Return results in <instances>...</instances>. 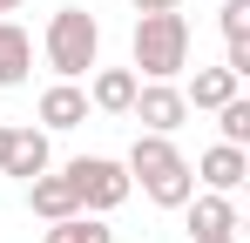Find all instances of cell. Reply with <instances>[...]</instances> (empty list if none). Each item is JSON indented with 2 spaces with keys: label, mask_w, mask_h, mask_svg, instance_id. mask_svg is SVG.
Instances as JSON below:
<instances>
[{
  "label": "cell",
  "mask_w": 250,
  "mask_h": 243,
  "mask_svg": "<svg viewBox=\"0 0 250 243\" xmlns=\"http://www.w3.org/2000/svg\"><path fill=\"white\" fill-rule=\"evenodd\" d=\"M41 47H47V68H54L61 81H82L88 68L102 61V20H95L88 7H61V14L47 20Z\"/></svg>",
  "instance_id": "obj_1"
},
{
  "label": "cell",
  "mask_w": 250,
  "mask_h": 243,
  "mask_svg": "<svg viewBox=\"0 0 250 243\" xmlns=\"http://www.w3.org/2000/svg\"><path fill=\"white\" fill-rule=\"evenodd\" d=\"M135 68H142V81H176L189 68V20L183 14H135Z\"/></svg>",
  "instance_id": "obj_2"
},
{
  "label": "cell",
  "mask_w": 250,
  "mask_h": 243,
  "mask_svg": "<svg viewBox=\"0 0 250 243\" xmlns=\"http://www.w3.org/2000/svg\"><path fill=\"white\" fill-rule=\"evenodd\" d=\"M68 182H75V196H82V209H95V216H108V209H122L128 202V169L108 156H75L68 162Z\"/></svg>",
  "instance_id": "obj_3"
},
{
  "label": "cell",
  "mask_w": 250,
  "mask_h": 243,
  "mask_svg": "<svg viewBox=\"0 0 250 243\" xmlns=\"http://www.w3.org/2000/svg\"><path fill=\"white\" fill-rule=\"evenodd\" d=\"M128 115L142 122L149 135H176V128L189 122V101H183V88H176V81H142V88H135V108H128Z\"/></svg>",
  "instance_id": "obj_4"
},
{
  "label": "cell",
  "mask_w": 250,
  "mask_h": 243,
  "mask_svg": "<svg viewBox=\"0 0 250 243\" xmlns=\"http://www.w3.org/2000/svg\"><path fill=\"white\" fill-rule=\"evenodd\" d=\"M183 209H189V243H209V237H237V230H244V223H237V202H230V196H216V189L189 196Z\"/></svg>",
  "instance_id": "obj_5"
},
{
  "label": "cell",
  "mask_w": 250,
  "mask_h": 243,
  "mask_svg": "<svg viewBox=\"0 0 250 243\" xmlns=\"http://www.w3.org/2000/svg\"><path fill=\"white\" fill-rule=\"evenodd\" d=\"M196 176H203V189H216V196H237V189H244V176H250V149L216 142V149H203Z\"/></svg>",
  "instance_id": "obj_6"
},
{
  "label": "cell",
  "mask_w": 250,
  "mask_h": 243,
  "mask_svg": "<svg viewBox=\"0 0 250 243\" xmlns=\"http://www.w3.org/2000/svg\"><path fill=\"white\" fill-rule=\"evenodd\" d=\"M0 176H21V182L47 176V128H14V142H7V162H0Z\"/></svg>",
  "instance_id": "obj_7"
},
{
  "label": "cell",
  "mask_w": 250,
  "mask_h": 243,
  "mask_svg": "<svg viewBox=\"0 0 250 243\" xmlns=\"http://www.w3.org/2000/svg\"><path fill=\"white\" fill-rule=\"evenodd\" d=\"M135 88H142L135 68H102L95 88H88V108H102V115H128V108H135Z\"/></svg>",
  "instance_id": "obj_8"
},
{
  "label": "cell",
  "mask_w": 250,
  "mask_h": 243,
  "mask_svg": "<svg viewBox=\"0 0 250 243\" xmlns=\"http://www.w3.org/2000/svg\"><path fill=\"white\" fill-rule=\"evenodd\" d=\"M176 162H183V149H176L169 135H149V128H142L122 169H128V182H149V176H163V169H176Z\"/></svg>",
  "instance_id": "obj_9"
},
{
  "label": "cell",
  "mask_w": 250,
  "mask_h": 243,
  "mask_svg": "<svg viewBox=\"0 0 250 243\" xmlns=\"http://www.w3.org/2000/svg\"><path fill=\"white\" fill-rule=\"evenodd\" d=\"M27 202H34V216H47V223H61V216H82V196H75L68 169H61V176H34V182H27Z\"/></svg>",
  "instance_id": "obj_10"
},
{
  "label": "cell",
  "mask_w": 250,
  "mask_h": 243,
  "mask_svg": "<svg viewBox=\"0 0 250 243\" xmlns=\"http://www.w3.org/2000/svg\"><path fill=\"white\" fill-rule=\"evenodd\" d=\"M88 122V88H75V81H54L41 95V128H82Z\"/></svg>",
  "instance_id": "obj_11"
},
{
  "label": "cell",
  "mask_w": 250,
  "mask_h": 243,
  "mask_svg": "<svg viewBox=\"0 0 250 243\" xmlns=\"http://www.w3.org/2000/svg\"><path fill=\"white\" fill-rule=\"evenodd\" d=\"M27 68H34V40H27V27H21V20H0V88H21Z\"/></svg>",
  "instance_id": "obj_12"
},
{
  "label": "cell",
  "mask_w": 250,
  "mask_h": 243,
  "mask_svg": "<svg viewBox=\"0 0 250 243\" xmlns=\"http://www.w3.org/2000/svg\"><path fill=\"white\" fill-rule=\"evenodd\" d=\"M142 196L156 202V209H183V202L196 196V169H189V162H176V169H163V176H149V182H142Z\"/></svg>",
  "instance_id": "obj_13"
},
{
  "label": "cell",
  "mask_w": 250,
  "mask_h": 243,
  "mask_svg": "<svg viewBox=\"0 0 250 243\" xmlns=\"http://www.w3.org/2000/svg\"><path fill=\"white\" fill-rule=\"evenodd\" d=\"M230 95H237V75H230V68H196V81L183 88L189 108H223Z\"/></svg>",
  "instance_id": "obj_14"
},
{
  "label": "cell",
  "mask_w": 250,
  "mask_h": 243,
  "mask_svg": "<svg viewBox=\"0 0 250 243\" xmlns=\"http://www.w3.org/2000/svg\"><path fill=\"white\" fill-rule=\"evenodd\" d=\"M41 243H115V230H108L102 216H61Z\"/></svg>",
  "instance_id": "obj_15"
},
{
  "label": "cell",
  "mask_w": 250,
  "mask_h": 243,
  "mask_svg": "<svg viewBox=\"0 0 250 243\" xmlns=\"http://www.w3.org/2000/svg\"><path fill=\"white\" fill-rule=\"evenodd\" d=\"M216 128H223L230 149H250V101H244V95H230V101L216 108Z\"/></svg>",
  "instance_id": "obj_16"
},
{
  "label": "cell",
  "mask_w": 250,
  "mask_h": 243,
  "mask_svg": "<svg viewBox=\"0 0 250 243\" xmlns=\"http://www.w3.org/2000/svg\"><path fill=\"white\" fill-rule=\"evenodd\" d=\"M223 40H250V0H223Z\"/></svg>",
  "instance_id": "obj_17"
},
{
  "label": "cell",
  "mask_w": 250,
  "mask_h": 243,
  "mask_svg": "<svg viewBox=\"0 0 250 243\" xmlns=\"http://www.w3.org/2000/svg\"><path fill=\"white\" fill-rule=\"evenodd\" d=\"M223 68H230L237 81L250 75V40H230V47H223Z\"/></svg>",
  "instance_id": "obj_18"
},
{
  "label": "cell",
  "mask_w": 250,
  "mask_h": 243,
  "mask_svg": "<svg viewBox=\"0 0 250 243\" xmlns=\"http://www.w3.org/2000/svg\"><path fill=\"white\" fill-rule=\"evenodd\" d=\"M128 7H135V14H176L183 0H128Z\"/></svg>",
  "instance_id": "obj_19"
},
{
  "label": "cell",
  "mask_w": 250,
  "mask_h": 243,
  "mask_svg": "<svg viewBox=\"0 0 250 243\" xmlns=\"http://www.w3.org/2000/svg\"><path fill=\"white\" fill-rule=\"evenodd\" d=\"M7 142H14V128H7V122H0V162H7Z\"/></svg>",
  "instance_id": "obj_20"
},
{
  "label": "cell",
  "mask_w": 250,
  "mask_h": 243,
  "mask_svg": "<svg viewBox=\"0 0 250 243\" xmlns=\"http://www.w3.org/2000/svg\"><path fill=\"white\" fill-rule=\"evenodd\" d=\"M14 7H21V0H0V14H14Z\"/></svg>",
  "instance_id": "obj_21"
},
{
  "label": "cell",
  "mask_w": 250,
  "mask_h": 243,
  "mask_svg": "<svg viewBox=\"0 0 250 243\" xmlns=\"http://www.w3.org/2000/svg\"><path fill=\"white\" fill-rule=\"evenodd\" d=\"M209 243H237V237H209Z\"/></svg>",
  "instance_id": "obj_22"
}]
</instances>
